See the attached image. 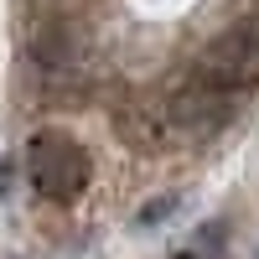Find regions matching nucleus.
Segmentation results:
<instances>
[{
  "mask_svg": "<svg viewBox=\"0 0 259 259\" xmlns=\"http://www.w3.org/2000/svg\"><path fill=\"white\" fill-rule=\"evenodd\" d=\"M89 177H94V161L68 130H36L26 140V182L36 187V197L68 207L83 197Z\"/></svg>",
  "mask_w": 259,
  "mask_h": 259,
  "instance_id": "nucleus-1",
  "label": "nucleus"
},
{
  "mask_svg": "<svg viewBox=\"0 0 259 259\" xmlns=\"http://www.w3.org/2000/svg\"><path fill=\"white\" fill-rule=\"evenodd\" d=\"M233 114H239V99L207 89L202 78L187 73L177 89L156 104V124H150V130H161L166 140H187V145H197V140L223 135V130L233 124Z\"/></svg>",
  "mask_w": 259,
  "mask_h": 259,
  "instance_id": "nucleus-2",
  "label": "nucleus"
},
{
  "mask_svg": "<svg viewBox=\"0 0 259 259\" xmlns=\"http://www.w3.org/2000/svg\"><path fill=\"white\" fill-rule=\"evenodd\" d=\"M26 57L47 78H73V73L89 68L94 41L83 31V21H73V16H41L26 26Z\"/></svg>",
  "mask_w": 259,
  "mask_h": 259,
  "instance_id": "nucleus-3",
  "label": "nucleus"
},
{
  "mask_svg": "<svg viewBox=\"0 0 259 259\" xmlns=\"http://www.w3.org/2000/svg\"><path fill=\"white\" fill-rule=\"evenodd\" d=\"M207 57H212V62H223V68H233L239 78L259 83V11L233 16L228 26L207 41Z\"/></svg>",
  "mask_w": 259,
  "mask_h": 259,
  "instance_id": "nucleus-4",
  "label": "nucleus"
},
{
  "mask_svg": "<svg viewBox=\"0 0 259 259\" xmlns=\"http://www.w3.org/2000/svg\"><path fill=\"white\" fill-rule=\"evenodd\" d=\"M223 249H228V218H212V223H202L197 233H192L171 259H223Z\"/></svg>",
  "mask_w": 259,
  "mask_h": 259,
  "instance_id": "nucleus-5",
  "label": "nucleus"
},
{
  "mask_svg": "<svg viewBox=\"0 0 259 259\" xmlns=\"http://www.w3.org/2000/svg\"><path fill=\"white\" fill-rule=\"evenodd\" d=\"M177 202H182L177 192H166V197H150V202L140 207V218H135V223H140V228H156L161 218H171V207H177Z\"/></svg>",
  "mask_w": 259,
  "mask_h": 259,
  "instance_id": "nucleus-6",
  "label": "nucleus"
}]
</instances>
